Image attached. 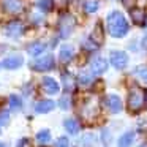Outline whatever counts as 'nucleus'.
<instances>
[{"mask_svg": "<svg viewBox=\"0 0 147 147\" xmlns=\"http://www.w3.org/2000/svg\"><path fill=\"white\" fill-rule=\"evenodd\" d=\"M63 82H65V89L67 90H73V79H71L68 74H63Z\"/></svg>", "mask_w": 147, "mask_h": 147, "instance_id": "obj_26", "label": "nucleus"}, {"mask_svg": "<svg viewBox=\"0 0 147 147\" xmlns=\"http://www.w3.org/2000/svg\"><path fill=\"white\" fill-rule=\"evenodd\" d=\"M108 32L111 36L114 38H122L128 33V22L125 19V16L120 13V11H112V13L108 14Z\"/></svg>", "mask_w": 147, "mask_h": 147, "instance_id": "obj_1", "label": "nucleus"}, {"mask_svg": "<svg viewBox=\"0 0 147 147\" xmlns=\"http://www.w3.org/2000/svg\"><path fill=\"white\" fill-rule=\"evenodd\" d=\"M21 106H22V101H21V98L18 95H11L10 96V108L11 109H21Z\"/></svg>", "mask_w": 147, "mask_h": 147, "instance_id": "obj_23", "label": "nucleus"}, {"mask_svg": "<svg viewBox=\"0 0 147 147\" xmlns=\"http://www.w3.org/2000/svg\"><path fill=\"white\" fill-rule=\"evenodd\" d=\"M131 18H133L134 24L142 26V24L146 22V11H144L142 8H134V10H131Z\"/></svg>", "mask_w": 147, "mask_h": 147, "instance_id": "obj_15", "label": "nucleus"}, {"mask_svg": "<svg viewBox=\"0 0 147 147\" xmlns=\"http://www.w3.org/2000/svg\"><path fill=\"white\" fill-rule=\"evenodd\" d=\"M38 8L41 11H51L52 10V0H38Z\"/></svg>", "mask_w": 147, "mask_h": 147, "instance_id": "obj_24", "label": "nucleus"}, {"mask_svg": "<svg viewBox=\"0 0 147 147\" xmlns=\"http://www.w3.org/2000/svg\"><path fill=\"white\" fill-rule=\"evenodd\" d=\"M98 112V100L96 98H89L82 106V115L86 119H93Z\"/></svg>", "mask_w": 147, "mask_h": 147, "instance_id": "obj_7", "label": "nucleus"}, {"mask_svg": "<svg viewBox=\"0 0 147 147\" xmlns=\"http://www.w3.org/2000/svg\"><path fill=\"white\" fill-rule=\"evenodd\" d=\"M134 74H136V76L139 78L141 81H144V82H147V67H144V65H141V67H138L136 70H134Z\"/></svg>", "mask_w": 147, "mask_h": 147, "instance_id": "obj_22", "label": "nucleus"}, {"mask_svg": "<svg viewBox=\"0 0 147 147\" xmlns=\"http://www.w3.org/2000/svg\"><path fill=\"white\" fill-rule=\"evenodd\" d=\"M139 147H147V144H141V146Z\"/></svg>", "mask_w": 147, "mask_h": 147, "instance_id": "obj_31", "label": "nucleus"}, {"mask_svg": "<svg viewBox=\"0 0 147 147\" xmlns=\"http://www.w3.org/2000/svg\"><path fill=\"white\" fill-rule=\"evenodd\" d=\"M71 57H73V48L68 45H63L60 48V52H59V59H60L63 63H67V62L71 60Z\"/></svg>", "mask_w": 147, "mask_h": 147, "instance_id": "obj_14", "label": "nucleus"}, {"mask_svg": "<svg viewBox=\"0 0 147 147\" xmlns=\"http://www.w3.org/2000/svg\"><path fill=\"white\" fill-rule=\"evenodd\" d=\"M0 5H2L3 11H7L10 14H18L24 8V3L21 0H0Z\"/></svg>", "mask_w": 147, "mask_h": 147, "instance_id": "obj_6", "label": "nucleus"}, {"mask_svg": "<svg viewBox=\"0 0 147 147\" xmlns=\"http://www.w3.org/2000/svg\"><path fill=\"white\" fill-rule=\"evenodd\" d=\"M59 106H60L62 109H68V106H70V98H68V96H62V100L59 101Z\"/></svg>", "mask_w": 147, "mask_h": 147, "instance_id": "obj_29", "label": "nucleus"}, {"mask_svg": "<svg viewBox=\"0 0 147 147\" xmlns=\"http://www.w3.org/2000/svg\"><path fill=\"white\" fill-rule=\"evenodd\" d=\"M55 2V5H57L59 8H65L68 5V2H70V0H54Z\"/></svg>", "mask_w": 147, "mask_h": 147, "instance_id": "obj_30", "label": "nucleus"}, {"mask_svg": "<svg viewBox=\"0 0 147 147\" xmlns=\"http://www.w3.org/2000/svg\"><path fill=\"white\" fill-rule=\"evenodd\" d=\"M10 120V114L8 111H0V125H7Z\"/></svg>", "mask_w": 147, "mask_h": 147, "instance_id": "obj_27", "label": "nucleus"}, {"mask_svg": "<svg viewBox=\"0 0 147 147\" xmlns=\"http://www.w3.org/2000/svg\"><path fill=\"white\" fill-rule=\"evenodd\" d=\"M36 141H38L40 144H46L51 141V133H49V130H41L38 131V134H36Z\"/></svg>", "mask_w": 147, "mask_h": 147, "instance_id": "obj_20", "label": "nucleus"}, {"mask_svg": "<svg viewBox=\"0 0 147 147\" xmlns=\"http://www.w3.org/2000/svg\"><path fill=\"white\" fill-rule=\"evenodd\" d=\"M45 49H46V45H45V43L36 41V43H32V45L27 48V51H29L30 55H40L43 51H45Z\"/></svg>", "mask_w": 147, "mask_h": 147, "instance_id": "obj_17", "label": "nucleus"}, {"mask_svg": "<svg viewBox=\"0 0 147 147\" xmlns=\"http://www.w3.org/2000/svg\"><path fill=\"white\" fill-rule=\"evenodd\" d=\"M133 141H134V133L128 131V133H125L120 136V139H119V147H131Z\"/></svg>", "mask_w": 147, "mask_h": 147, "instance_id": "obj_16", "label": "nucleus"}, {"mask_svg": "<svg viewBox=\"0 0 147 147\" xmlns=\"http://www.w3.org/2000/svg\"><path fill=\"white\" fill-rule=\"evenodd\" d=\"M65 130L70 134H76L78 131H79V123H78L74 119H67V120H65Z\"/></svg>", "mask_w": 147, "mask_h": 147, "instance_id": "obj_18", "label": "nucleus"}, {"mask_svg": "<svg viewBox=\"0 0 147 147\" xmlns=\"http://www.w3.org/2000/svg\"><path fill=\"white\" fill-rule=\"evenodd\" d=\"M146 105V90L141 87H133L128 93V108L130 111H141Z\"/></svg>", "mask_w": 147, "mask_h": 147, "instance_id": "obj_2", "label": "nucleus"}, {"mask_svg": "<svg viewBox=\"0 0 147 147\" xmlns=\"http://www.w3.org/2000/svg\"><path fill=\"white\" fill-rule=\"evenodd\" d=\"M24 63V59L21 57V55H10V57H7L3 60V67L8 68V70H16V68H19L21 65Z\"/></svg>", "mask_w": 147, "mask_h": 147, "instance_id": "obj_11", "label": "nucleus"}, {"mask_svg": "<svg viewBox=\"0 0 147 147\" xmlns=\"http://www.w3.org/2000/svg\"><path fill=\"white\" fill-rule=\"evenodd\" d=\"M22 32H24V26L19 21H13V22H10L5 27V33L8 36H11V38H16V36L22 35Z\"/></svg>", "mask_w": 147, "mask_h": 147, "instance_id": "obj_8", "label": "nucleus"}, {"mask_svg": "<svg viewBox=\"0 0 147 147\" xmlns=\"http://www.w3.org/2000/svg\"><path fill=\"white\" fill-rule=\"evenodd\" d=\"M79 82L82 84V86H87L89 82H92V76H90V74H81V76H79Z\"/></svg>", "mask_w": 147, "mask_h": 147, "instance_id": "obj_28", "label": "nucleus"}, {"mask_svg": "<svg viewBox=\"0 0 147 147\" xmlns=\"http://www.w3.org/2000/svg\"><path fill=\"white\" fill-rule=\"evenodd\" d=\"M55 103L52 101V100H43V101H38L35 106V111L38 112V114H46V112H51L52 109H54Z\"/></svg>", "mask_w": 147, "mask_h": 147, "instance_id": "obj_12", "label": "nucleus"}, {"mask_svg": "<svg viewBox=\"0 0 147 147\" xmlns=\"http://www.w3.org/2000/svg\"><path fill=\"white\" fill-rule=\"evenodd\" d=\"M54 68V57L52 55H45L32 63V70L35 71H49Z\"/></svg>", "mask_w": 147, "mask_h": 147, "instance_id": "obj_5", "label": "nucleus"}, {"mask_svg": "<svg viewBox=\"0 0 147 147\" xmlns=\"http://www.w3.org/2000/svg\"><path fill=\"white\" fill-rule=\"evenodd\" d=\"M84 10L87 13H95L98 10V2L96 0H87L86 3H84Z\"/></svg>", "mask_w": 147, "mask_h": 147, "instance_id": "obj_21", "label": "nucleus"}, {"mask_svg": "<svg viewBox=\"0 0 147 147\" xmlns=\"http://www.w3.org/2000/svg\"><path fill=\"white\" fill-rule=\"evenodd\" d=\"M109 62L114 68L117 70H123L125 67L128 65V55L122 51H114L111 52V57H109Z\"/></svg>", "mask_w": 147, "mask_h": 147, "instance_id": "obj_4", "label": "nucleus"}, {"mask_svg": "<svg viewBox=\"0 0 147 147\" xmlns=\"http://www.w3.org/2000/svg\"><path fill=\"white\" fill-rule=\"evenodd\" d=\"M108 108L111 109V112L117 114V112L122 111V101L117 95H109L108 96Z\"/></svg>", "mask_w": 147, "mask_h": 147, "instance_id": "obj_13", "label": "nucleus"}, {"mask_svg": "<svg viewBox=\"0 0 147 147\" xmlns=\"http://www.w3.org/2000/svg\"><path fill=\"white\" fill-rule=\"evenodd\" d=\"M92 38H93V43L95 45H101L103 43V30H101V26L100 24H96L95 26V30H93V35H92Z\"/></svg>", "mask_w": 147, "mask_h": 147, "instance_id": "obj_19", "label": "nucleus"}, {"mask_svg": "<svg viewBox=\"0 0 147 147\" xmlns=\"http://www.w3.org/2000/svg\"><path fill=\"white\" fill-rule=\"evenodd\" d=\"M0 147H5V146H3V144H2V142H0Z\"/></svg>", "mask_w": 147, "mask_h": 147, "instance_id": "obj_32", "label": "nucleus"}, {"mask_svg": "<svg viewBox=\"0 0 147 147\" xmlns=\"http://www.w3.org/2000/svg\"><path fill=\"white\" fill-rule=\"evenodd\" d=\"M90 70H92V73H95V74L105 73V71L108 70V62H106L103 57L93 59V60L90 62Z\"/></svg>", "mask_w": 147, "mask_h": 147, "instance_id": "obj_9", "label": "nucleus"}, {"mask_svg": "<svg viewBox=\"0 0 147 147\" xmlns=\"http://www.w3.org/2000/svg\"><path fill=\"white\" fill-rule=\"evenodd\" d=\"M55 147H70V141H68V138H65V136L59 138V139L55 141Z\"/></svg>", "mask_w": 147, "mask_h": 147, "instance_id": "obj_25", "label": "nucleus"}, {"mask_svg": "<svg viewBox=\"0 0 147 147\" xmlns=\"http://www.w3.org/2000/svg\"><path fill=\"white\" fill-rule=\"evenodd\" d=\"M43 90H45L46 93H49V95H55V93L59 92V82L55 79H52V78H43Z\"/></svg>", "mask_w": 147, "mask_h": 147, "instance_id": "obj_10", "label": "nucleus"}, {"mask_svg": "<svg viewBox=\"0 0 147 147\" xmlns=\"http://www.w3.org/2000/svg\"><path fill=\"white\" fill-rule=\"evenodd\" d=\"M73 29H74V18L70 16V14H63L59 21V33H60V36L67 38Z\"/></svg>", "mask_w": 147, "mask_h": 147, "instance_id": "obj_3", "label": "nucleus"}]
</instances>
